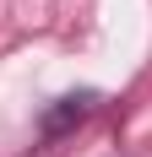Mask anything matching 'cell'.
Masks as SVG:
<instances>
[{"instance_id": "cell-1", "label": "cell", "mask_w": 152, "mask_h": 157, "mask_svg": "<svg viewBox=\"0 0 152 157\" xmlns=\"http://www.w3.org/2000/svg\"><path fill=\"white\" fill-rule=\"evenodd\" d=\"M82 114H87V98H65V109H60V114H49V125H44V130H49V136H60L71 119H82Z\"/></svg>"}]
</instances>
